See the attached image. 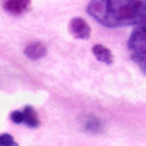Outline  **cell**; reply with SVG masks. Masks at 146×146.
Here are the masks:
<instances>
[{
    "mask_svg": "<svg viewBox=\"0 0 146 146\" xmlns=\"http://www.w3.org/2000/svg\"><path fill=\"white\" fill-rule=\"evenodd\" d=\"M86 12L107 28L136 27L146 19V0H91Z\"/></svg>",
    "mask_w": 146,
    "mask_h": 146,
    "instance_id": "6da1fadb",
    "label": "cell"
},
{
    "mask_svg": "<svg viewBox=\"0 0 146 146\" xmlns=\"http://www.w3.org/2000/svg\"><path fill=\"white\" fill-rule=\"evenodd\" d=\"M127 48L131 60L146 75V19L135 27L127 41Z\"/></svg>",
    "mask_w": 146,
    "mask_h": 146,
    "instance_id": "7a4b0ae2",
    "label": "cell"
},
{
    "mask_svg": "<svg viewBox=\"0 0 146 146\" xmlns=\"http://www.w3.org/2000/svg\"><path fill=\"white\" fill-rule=\"evenodd\" d=\"M10 120L15 124H25L31 129H36L40 126V117L36 110L32 105H25L22 110H15L10 113Z\"/></svg>",
    "mask_w": 146,
    "mask_h": 146,
    "instance_id": "3957f363",
    "label": "cell"
},
{
    "mask_svg": "<svg viewBox=\"0 0 146 146\" xmlns=\"http://www.w3.org/2000/svg\"><path fill=\"white\" fill-rule=\"evenodd\" d=\"M69 32L76 40H89L91 27L82 18H72L69 22Z\"/></svg>",
    "mask_w": 146,
    "mask_h": 146,
    "instance_id": "277c9868",
    "label": "cell"
},
{
    "mask_svg": "<svg viewBox=\"0 0 146 146\" xmlns=\"http://www.w3.org/2000/svg\"><path fill=\"white\" fill-rule=\"evenodd\" d=\"M31 0H6L3 7L10 15H22L29 9Z\"/></svg>",
    "mask_w": 146,
    "mask_h": 146,
    "instance_id": "5b68a950",
    "label": "cell"
},
{
    "mask_svg": "<svg viewBox=\"0 0 146 146\" xmlns=\"http://www.w3.org/2000/svg\"><path fill=\"white\" fill-rule=\"evenodd\" d=\"M92 54H94V57L98 60V62H101L104 64L110 66V64H113V62H114L113 53L110 51L105 45H102V44H95L92 47Z\"/></svg>",
    "mask_w": 146,
    "mask_h": 146,
    "instance_id": "8992f818",
    "label": "cell"
},
{
    "mask_svg": "<svg viewBox=\"0 0 146 146\" xmlns=\"http://www.w3.org/2000/svg\"><path fill=\"white\" fill-rule=\"evenodd\" d=\"M47 54V48L42 42L40 41H35V42H31L27 45L25 48V56L31 60H40L42 57H45Z\"/></svg>",
    "mask_w": 146,
    "mask_h": 146,
    "instance_id": "52a82bcc",
    "label": "cell"
},
{
    "mask_svg": "<svg viewBox=\"0 0 146 146\" xmlns=\"http://www.w3.org/2000/svg\"><path fill=\"white\" fill-rule=\"evenodd\" d=\"M0 146H19V145L15 142L12 135H9V133H2V135H0Z\"/></svg>",
    "mask_w": 146,
    "mask_h": 146,
    "instance_id": "ba28073f",
    "label": "cell"
}]
</instances>
